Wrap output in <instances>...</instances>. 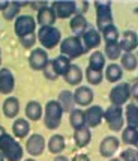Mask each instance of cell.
Returning a JSON list of instances; mask_svg holds the SVG:
<instances>
[{"mask_svg": "<svg viewBox=\"0 0 138 161\" xmlns=\"http://www.w3.org/2000/svg\"><path fill=\"white\" fill-rule=\"evenodd\" d=\"M0 154L8 161H21L24 151L14 136L6 133L0 137Z\"/></svg>", "mask_w": 138, "mask_h": 161, "instance_id": "6da1fadb", "label": "cell"}, {"mask_svg": "<svg viewBox=\"0 0 138 161\" xmlns=\"http://www.w3.org/2000/svg\"><path fill=\"white\" fill-rule=\"evenodd\" d=\"M63 108L57 99H51L44 108V125L48 130H57L62 124Z\"/></svg>", "mask_w": 138, "mask_h": 161, "instance_id": "7a4b0ae2", "label": "cell"}, {"mask_svg": "<svg viewBox=\"0 0 138 161\" xmlns=\"http://www.w3.org/2000/svg\"><path fill=\"white\" fill-rule=\"evenodd\" d=\"M60 53H62V56H66L71 60V59H77V57L83 56L87 51H86L83 42H81V38L69 36V38H65L60 42Z\"/></svg>", "mask_w": 138, "mask_h": 161, "instance_id": "3957f363", "label": "cell"}, {"mask_svg": "<svg viewBox=\"0 0 138 161\" xmlns=\"http://www.w3.org/2000/svg\"><path fill=\"white\" fill-rule=\"evenodd\" d=\"M36 36H38V41H39V44L42 45V48L53 50L60 44L62 33H60V30L57 27L50 26V27H39Z\"/></svg>", "mask_w": 138, "mask_h": 161, "instance_id": "277c9868", "label": "cell"}, {"mask_svg": "<svg viewBox=\"0 0 138 161\" xmlns=\"http://www.w3.org/2000/svg\"><path fill=\"white\" fill-rule=\"evenodd\" d=\"M96 24L98 32L102 33L107 27L113 26V14H111V3L110 2H96Z\"/></svg>", "mask_w": 138, "mask_h": 161, "instance_id": "5b68a950", "label": "cell"}, {"mask_svg": "<svg viewBox=\"0 0 138 161\" xmlns=\"http://www.w3.org/2000/svg\"><path fill=\"white\" fill-rule=\"evenodd\" d=\"M104 119L108 124L111 131H120L123 130L125 119H123V108L119 105H110L104 110Z\"/></svg>", "mask_w": 138, "mask_h": 161, "instance_id": "8992f818", "label": "cell"}, {"mask_svg": "<svg viewBox=\"0 0 138 161\" xmlns=\"http://www.w3.org/2000/svg\"><path fill=\"white\" fill-rule=\"evenodd\" d=\"M15 35L18 38H23L26 35H32L36 30V20L32 15H20L15 18L14 23Z\"/></svg>", "mask_w": 138, "mask_h": 161, "instance_id": "52a82bcc", "label": "cell"}, {"mask_svg": "<svg viewBox=\"0 0 138 161\" xmlns=\"http://www.w3.org/2000/svg\"><path fill=\"white\" fill-rule=\"evenodd\" d=\"M129 98H131V86H129V83L117 84L110 92V101L113 105L122 107L125 103H128Z\"/></svg>", "mask_w": 138, "mask_h": 161, "instance_id": "ba28073f", "label": "cell"}, {"mask_svg": "<svg viewBox=\"0 0 138 161\" xmlns=\"http://www.w3.org/2000/svg\"><path fill=\"white\" fill-rule=\"evenodd\" d=\"M50 63L48 53L44 48H33L29 56V65L33 71H44Z\"/></svg>", "mask_w": 138, "mask_h": 161, "instance_id": "9c48e42d", "label": "cell"}, {"mask_svg": "<svg viewBox=\"0 0 138 161\" xmlns=\"http://www.w3.org/2000/svg\"><path fill=\"white\" fill-rule=\"evenodd\" d=\"M45 146H47V142H45V137L42 134L34 133L32 134L30 137L26 142V151L32 157H39V155L44 154L45 151Z\"/></svg>", "mask_w": 138, "mask_h": 161, "instance_id": "30bf717a", "label": "cell"}, {"mask_svg": "<svg viewBox=\"0 0 138 161\" xmlns=\"http://www.w3.org/2000/svg\"><path fill=\"white\" fill-rule=\"evenodd\" d=\"M51 9L54 11L56 18H69L72 15L77 14V3L75 2H53L51 5Z\"/></svg>", "mask_w": 138, "mask_h": 161, "instance_id": "8fae6325", "label": "cell"}, {"mask_svg": "<svg viewBox=\"0 0 138 161\" xmlns=\"http://www.w3.org/2000/svg\"><path fill=\"white\" fill-rule=\"evenodd\" d=\"M84 118L87 128H96L104 120V108L101 105H92L84 112Z\"/></svg>", "mask_w": 138, "mask_h": 161, "instance_id": "7c38bea8", "label": "cell"}, {"mask_svg": "<svg viewBox=\"0 0 138 161\" xmlns=\"http://www.w3.org/2000/svg\"><path fill=\"white\" fill-rule=\"evenodd\" d=\"M15 89V77L9 68H0V93L9 95Z\"/></svg>", "mask_w": 138, "mask_h": 161, "instance_id": "4fadbf2b", "label": "cell"}, {"mask_svg": "<svg viewBox=\"0 0 138 161\" xmlns=\"http://www.w3.org/2000/svg\"><path fill=\"white\" fill-rule=\"evenodd\" d=\"M119 145H120V142H119V139L116 136H108V137H105V139L101 142L99 152H101L102 157L110 158V157H113V155L119 151Z\"/></svg>", "mask_w": 138, "mask_h": 161, "instance_id": "5bb4252c", "label": "cell"}, {"mask_svg": "<svg viewBox=\"0 0 138 161\" xmlns=\"http://www.w3.org/2000/svg\"><path fill=\"white\" fill-rule=\"evenodd\" d=\"M119 47L125 53H132L138 47V35L132 30H126L122 35V39L119 42Z\"/></svg>", "mask_w": 138, "mask_h": 161, "instance_id": "9a60e30c", "label": "cell"}, {"mask_svg": "<svg viewBox=\"0 0 138 161\" xmlns=\"http://www.w3.org/2000/svg\"><path fill=\"white\" fill-rule=\"evenodd\" d=\"M74 101L75 104L81 105V107L90 105L93 101V91L89 86H78L74 92Z\"/></svg>", "mask_w": 138, "mask_h": 161, "instance_id": "2e32d148", "label": "cell"}, {"mask_svg": "<svg viewBox=\"0 0 138 161\" xmlns=\"http://www.w3.org/2000/svg\"><path fill=\"white\" fill-rule=\"evenodd\" d=\"M69 27L71 30L75 33V36L81 38V36L87 32V27H89V23L86 20V17L83 14H78L77 12L72 18H71V23H69Z\"/></svg>", "mask_w": 138, "mask_h": 161, "instance_id": "e0dca14e", "label": "cell"}, {"mask_svg": "<svg viewBox=\"0 0 138 161\" xmlns=\"http://www.w3.org/2000/svg\"><path fill=\"white\" fill-rule=\"evenodd\" d=\"M101 39H102V36H101V33L98 32L96 29H89V30H87V32L81 36V42H83L86 51H89V50H92V48H96V47H99Z\"/></svg>", "mask_w": 138, "mask_h": 161, "instance_id": "ac0fdd59", "label": "cell"}, {"mask_svg": "<svg viewBox=\"0 0 138 161\" xmlns=\"http://www.w3.org/2000/svg\"><path fill=\"white\" fill-rule=\"evenodd\" d=\"M56 14L54 11L51 9V6H47L41 9V11H38V15H36V23L39 24V27H50V26H53L56 23Z\"/></svg>", "mask_w": 138, "mask_h": 161, "instance_id": "d6986e66", "label": "cell"}, {"mask_svg": "<svg viewBox=\"0 0 138 161\" xmlns=\"http://www.w3.org/2000/svg\"><path fill=\"white\" fill-rule=\"evenodd\" d=\"M2 110H3V114L6 116L8 119H14L20 113V101L15 98V97H8L3 101Z\"/></svg>", "mask_w": 138, "mask_h": 161, "instance_id": "ffe728a7", "label": "cell"}, {"mask_svg": "<svg viewBox=\"0 0 138 161\" xmlns=\"http://www.w3.org/2000/svg\"><path fill=\"white\" fill-rule=\"evenodd\" d=\"M50 63H51V66H53V69H54V72L57 74V77H65V74L68 72V69L71 68V60H69L66 56H57L54 57L53 60H50Z\"/></svg>", "mask_w": 138, "mask_h": 161, "instance_id": "44dd1931", "label": "cell"}, {"mask_svg": "<svg viewBox=\"0 0 138 161\" xmlns=\"http://www.w3.org/2000/svg\"><path fill=\"white\" fill-rule=\"evenodd\" d=\"M29 133H30V124H29L27 119L18 118V119L14 120V124H12V136L15 139H24V137L29 136Z\"/></svg>", "mask_w": 138, "mask_h": 161, "instance_id": "7402d4cb", "label": "cell"}, {"mask_svg": "<svg viewBox=\"0 0 138 161\" xmlns=\"http://www.w3.org/2000/svg\"><path fill=\"white\" fill-rule=\"evenodd\" d=\"M48 151L51 154H56V155H60L65 151V147H66V143H65V137L60 136V134H53L51 137H50L48 140Z\"/></svg>", "mask_w": 138, "mask_h": 161, "instance_id": "603a6c76", "label": "cell"}, {"mask_svg": "<svg viewBox=\"0 0 138 161\" xmlns=\"http://www.w3.org/2000/svg\"><path fill=\"white\" fill-rule=\"evenodd\" d=\"M65 81L72 86H78L83 81V71L78 65H71V68L68 69V72L65 74Z\"/></svg>", "mask_w": 138, "mask_h": 161, "instance_id": "cb8c5ba5", "label": "cell"}, {"mask_svg": "<svg viewBox=\"0 0 138 161\" xmlns=\"http://www.w3.org/2000/svg\"><path fill=\"white\" fill-rule=\"evenodd\" d=\"M44 114V108H42L41 103L38 101H29L26 105V116L29 120H39Z\"/></svg>", "mask_w": 138, "mask_h": 161, "instance_id": "d4e9b609", "label": "cell"}, {"mask_svg": "<svg viewBox=\"0 0 138 161\" xmlns=\"http://www.w3.org/2000/svg\"><path fill=\"white\" fill-rule=\"evenodd\" d=\"M74 140H75L78 147H86L90 143V140H92L90 128L83 126V128H80V130H75V133H74Z\"/></svg>", "mask_w": 138, "mask_h": 161, "instance_id": "484cf974", "label": "cell"}, {"mask_svg": "<svg viewBox=\"0 0 138 161\" xmlns=\"http://www.w3.org/2000/svg\"><path fill=\"white\" fill-rule=\"evenodd\" d=\"M59 104L62 105L63 112H72L75 108V101H74V93L69 91H62L59 93Z\"/></svg>", "mask_w": 138, "mask_h": 161, "instance_id": "4316f807", "label": "cell"}, {"mask_svg": "<svg viewBox=\"0 0 138 161\" xmlns=\"http://www.w3.org/2000/svg\"><path fill=\"white\" fill-rule=\"evenodd\" d=\"M123 77V69L120 68L117 63H110L108 66H105V78L110 83H116L120 78Z\"/></svg>", "mask_w": 138, "mask_h": 161, "instance_id": "83f0119b", "label": "cell"}, {"mask_svg": "<svg viewBox=\"0 0 138 161\" xmlns=\"http://www.w3.org/2000/svg\"><path fill=\"white\" fill-rule=\"evenodd\" d=\"M89 68L93 71H99L102 72V69L105 68V56H104L102 51H93L90 54V59H89Z\"/></svg>", "mask_w": 138, "mask_h": 161, "instance_id": "f1b7e54d", "label": "cell"}, {"mask_svg": "<svg viewBox=\"0 0 138 161\" xmlns=\"http://www.w3.org/2000/svg\"><path fill=\"white\" fill-rule=\"evenodd\" d=\"M69 122H71V126L74 130H80L86 126V118H84V112L81 108H74L72 112L69 113Z\"/></svg>", "mask_w": 138, "mask_h": 161, "instance_id": "f546056e", "label": "cell"}, {"mask_svg": "<svg viewBox=\"0 0 138 161\" xmlns=\"http://www.w3.org/2000/svg\"><path fill=\"white\" fill-rule=\"evenodd\" d=\"M126 124L131 128L138 130V105L137 104H128L126 105Z\"/></svg>", "mask_w": 138, "mask_h": 161, "instance_id": "4dcf8cb0", "label": "cell"}, {"mask_svg": "<svg viewBox=\"0 0 138 161\" xmlns=\"http://www.w3.org/2000/svg\"><path fill=\"white\" fill-rule=\"evenodd\" d=\"M23 6H27V3H20V2H9L6 11L3 12V17L6 20H14L17 17H20V12H21V8Z\"/></svg>", "mask_w": 138, "mask_h": 161, "instance_id": "1f68e13d", "label": "cell"}, {"mask_svg": "<svg viewBox=\"0 0 138 161\" xmlns=\"http://www.w3.org/2000/svg\"><path fill=\"white\" fill-rule=\"evenodd\" d=\"M105 39V42H107V45L108 44H119V30L117 27L113 24V26H110V27H107L105 30L102 32V35H101Z\"/></svg>", "mask_w": 138, "mask_h": 161, "instance_id": "d6a6232c", "label": "cell"}, {"mask_svg": "<svg viewBox=\"0 0 138 161\" xmlns=\"http://www.w3.org/2000/svg\"><path fill=\"white\" fill-rule=\"evenodd\" d=\"M120 60H122V66H123L126 71H134L138 65V60L134 53H125Z\"/></svg>", "mask_w": 138, "mask_h": 161, "instance_id": "836d02e7", "label": "cell"}, {"mask_svg": "<svg viewBox=\"0 0 138 161\" xmlns=\"http://www.w3.org/2000/svg\"><path fill=\"white\" fill-rule=\"evenodd\" d=\"M137 136H138V130L135 128H131V126H126L122 133V140L126 143V145H135L137 142Z\"/></svg>", "mask_w": 138, "mask_h": 161, "instance_id": "e575fe53", "label": "cell"}, {"mask_svg": "<svg viewBox=\"0 0 138 161\" xmlns=\"http://www.w3.org/2000/svg\"><path fill=\"white\" fill-rule=\"evenodd\" d=\"M86 80H87V83L89 84H95V86H98V84L102 83L104 75H102V72L93 71L87 66V68H86Z\"/></svg>", "mask_w": 138, "mask_h": 161, "instance_id": "d590c367", "label": "cell"}, {"mask_svg": "<svg viewBox=\"0 0 138 161\" xmlns=\"http://www.w3.org/2000/svg\"><path fill=\"white\" fill-rule=\"evenodd\" d=\"M120 53H122V50L119 47V44H108L105 47L104 56H107L110 60H117L119 57H120Z\"/></svg>", "mask_w": 138, "mask_h": 161, "instance_id": "8d00e7d4", "label": "cell"}, {"mask_svg": "<svg viewBox=\"0 0 138 161\" xmlns=\"http://www.w3.org/2000/svg\"><path fill=\"white\" fill-rule=\"evenodd\" d=\"M122 161H138V149L135 147H128L120 154Z\"/></svg>", "mask_w": 138, "mask_h": 161, "instance_id": "74e56055", "label": "cell"}, {"mask_svg": "<svg viewBox=\"0 0 138 161\" xmlns=\"http://www.w3.org/2000/svg\"><path fill=\"white\" fill-rule=\"evenodd\" d=\"M20 42H21V45H23L24 48H33L34 42H36V33L23 36V38H20Z\"/></svg>", "mask_w": 138, "mask_h": 161, "instance_id": "f35d334b", "label": "cell"}, {"mask_svg": "<svg viewBox=\"0 0 138 161\" xmlns=\"http://www.w3.org/2000/svg\"><path fill=\"white\" fill-rule=\"evenodd\" d=\"M44 75H45V78H48V80H56V78H57V74L54 72L53 66H51V63H48L47 68L44 69Z\"/></svg>", "mask_w": 138, "mask_h": 161, "instance_id": "ab89813d", "label": "cell"}, {"mask_svg": "<svg viewBox=\"0 0 138 161\" xmlns=\"http://www.w3.org/2000/svg\"><path fill=\"white\" fill-rule=\"evenodd\" d=\"M29 6H32L33 9H36V12H38V11H41V9L48 6V3H29Z\"/></svg>", "mask_w": 138, "mask_h": 161, "instance_id": "60d3db41", "label": "cell"}, {"mask_svg": "<svg viewBox=\"0 0 138 161\" xmlns=\"http://www.w3.org/2000/svg\"><path fill=\"white\" fill-rule=\"evenodd\" d=\"M131 95L134 97V99H137L138 101V81L131 86Z\"/></svg>", "mask_w": 138, "mask_h": 161, "instance_id": "b9f144b4", "label": "cell"}, {"mask_svg": "<svg viewBox=\"0 0 138 161\" xmlns=\"http://www.w3.org/2000/svg\"><path fill=\"white\" fill-rule=\"evenodd\" d=\"M72 161H90V158H89V155H86V154H78L72 158Z\"/></svg>", "mask_w": 138, "mask_h": 161, "instance_id": "7bdbcfd3", "label": "cell"}, {"mask_svg": "<svg viewBox=\"0 0 138 161\" xmlns=\"http://www.w3.org/2000/svg\"><path fill=\"white\" fill-rule=\"evenodd\" d=\"M8 5H9V2H0V12H5Z\"/></svg>", "mask_w": 138, "mask_h": 161, "instance_id": "ee69618b", "label": "cell"}, {"mask_svg": "<svg viewBox=\"0 0 138 161\" xmlns=\"http://www.w3.org/2000/svg\"><path fill=\"white\" fill-rule=\"evenodd\" d=\"M53 161H69V158H68V157H65V155L60 154V155H57V157H56V158H54Z\"/></svg>", "mask_w": 138, "mask_h": 161, "instance_id": "f6af8a7d", "label": "cell"}, {"mask_svg": "<svg viewBox=\"0 0 138 161\" xmlns=\"http://www.w3.org/2000/svg\"><path fill=\"white\" fill-rule=\"evenodd\" d=\"M3 134H6V130H5V126H2V125H0V137H2Z\"/></svg>", "mask_w": 138, "mask_h": 161, "instance_id": "bcb514c9", "label": "cell"}, {"mask_svg": "<svg viewBox=\"0 0 138 161\" xmlns=\"http://www.w3.org/2000/svg\"><path fill=\"white\" fill-rule=\"evenodd\" d=\"M108 161H122V160H119V158H111V160H108Z\"/></svg>", "mask_w": 138, "mask_h": 161, "instance_id": "7dc6e473", "label": "cell"}, {"mask_svg": "<svg viewBox=\"0 0 138 161\" xmlns=\"http://www.w3.org/2000/svg\"><path fill=\"white\" fill-rule=\"evenodd\" d=\"M134 146H135V147L138 149V136H137V142H135V145H134Z\"/></svg>", "mask_w": 138, "mask_h": 161, "instance_id": "c3c4849f", "label": "cell"}, {"mask_svg": "<svg viewBox=\"0 0 138 161\" xmlns=\"http://www.w3.org/2000/svg\"><path fill=\"white\" fill-rule=\"evenodd\" d=\"M0 161H5V158H3V155L0 154Z\"/></svg>", "mask_w": 138, "mask_h": 161, "instance_id": "681fc988", "label": "cell"}, {"mask_svg": "<svg viewBox=\"0 0 138 161\" xmlns=\"http://www.w3.org/2000/svg\"><path fill=\"white\" fill-rule=\"evenodd\" d=\"M24 161H36V160H33V158H27V160H24Z\"/></svg>", "mask_w": 138, "mask_h": 161, "instance_id": "f907efd6", "label": "cell"}, {"mask_svg": "<svg viewBox=\"0 0 138 161\" xmlns=\"http://www.w3.org/2000/svg\"><path fill=\"white\" fill-rule=\"evenodd\" d=\"M0 57H2V50H0Z\"/></svg>", "mask_w": 138, "mask_h": 161, "instance_id": "816d5d0a", "label": "cell"}, {"mask_svg": "<svg viewBox=\"0 0 138 161\" xmlns=\"http://www.w3.org/2000/svg\"><path fill=\"white\" fill-rule=\"evenodd\" d=\"M0 63H2V57H0Z\"/></svg>", "mask_w": 138, "mask_h": 161, "instance_id": "f5cc1de1", "label": "cell"}]
</instances>
